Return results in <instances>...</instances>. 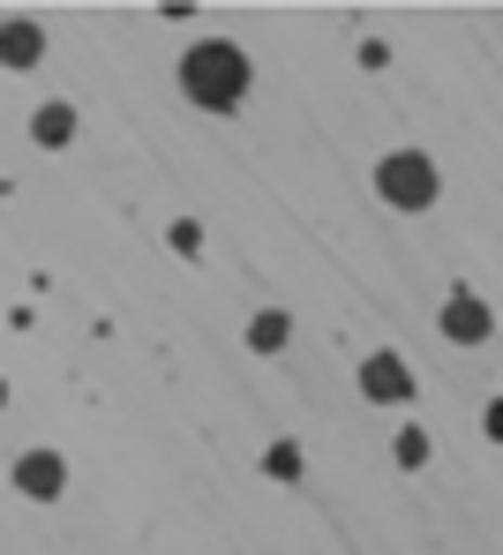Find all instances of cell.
<instances>
[{
  "instance_id": "1",
  "label": "cell",
  "mask_w": 503,
  "mask_h": 555,
  "mask_svg": "<svg viewBox=\"0 0 503 555\" xmlns=\"http://www.w3.org/2000/svg\"><path fill=\"white\" fill-rule=\"evenodd\" d=\"M181 91L196 98L203 113H233V105L248 98V53L225 46V38L189 46V53H181Z\"/></svg>"
},
{
  "instance_id": "2",
  "label": "cell",
  "mask_w": 503,
  "mask_h": 555,
  "mask_svg": "<svg viewBox=\"0 0 503 555\" xmlns=\"http://www.w3.org/2000/svg\"><path fill=\"white\" fill-rule=\"evenodd\" d=\"M376 195H384L391 210H428V203H436V166H428L421 151H391V158L376 166Z\"/></svg>"
},
{
  "instance_id": "3",
  "label": "cell",
  "mask_w": 503,
  "mask_h": 555,
  "mask_svg": "<svg viewBox=\"0 0 503 555\" xmlns=\"http://www.w3.org/2000/svg\"><path fill=\"white\" fill-rule=\"evenodd\" d=\"M361 390H369L376 405H405V398H413V369H405L399 353H369V361H361Z\"/></svg>"
},
{
  "instance_id": "4",
  "label": "cell",
  "mask_w": 503,
  "mask_h": 555,
  "mask_svg": "<svg viewBox=\"0 0 503 555\" xmlns=\"http://www.w3.org/2000/svg\"><path fill=\"white\" fill-rule=\"evenodd\" d=\"M15 488H23L30 503H53V495L68 488V465L53 459V451H23V459H15Z\"/></svg>"
},
{
  "instance_id": "5",
  "label": "cell",
  "mask_w": 503,
  "mask_h": 555,
  "mask_svg": "<svg viewBox=\"0 0 503 555\" xmlns=\"http://www.w3.org/2000/svg\"><path fill=\"white\" fill-rule=\"evenodd\" d=\"M38 61H46V23L8 15L0 23V68H38Z\"/></svg>"
},
{
  "instance_id": "6",
  "label": "cell",
  "mask_w": 503,
  "mask_h": 555,
  "mask_svg": "<svg viewBox=\"0 0 503 555\" xmlns=\"http://www.w3.org/2000/svg\"><path fill=\"white\" fill-rule=\"evenodd\" d=\"M443 338H451V346H481V338H489V308H481L474 293H451V300H443Z\"/></svg>"
},
{
  "instance_id": "7",
  "label": "cell",
  "mask_w": 503,
  "mask_h": 555,
  "mask_svg": "<svg viewBox=\"0 0 503 555\" xmlns=\"http://www.w3.org/2000/svg\"><path fill=\"white\" fill-rule=\"evenodd\" d=\"M30 135H38L46 151L76 143V105H38V113H30Z\"/></svg>"
},
{
  "instance_id": "8",
  "label": "cell",
  "mask_w": 503,
  "mask_h": 555,
  "mask_svg": "<svg viewBox=\"0 0 503 555\" xmlns=\"http://www.w3.org/2000/svg\"><path fill=\"white\" fill-rule=\"evenodd\" d=\"M286 338H294V315H286V308H263V315L248 323V346H256V353H286Z\"/></svg>"
},
{
  "instance_id": "9",
  "label": "cell",
  "mask_w": 503,
  "mask_h": 555,
  "mask_svg": "<svg viewBox=\"0 0 503 555\" xmlns=\"http://www.w3.org/2000/svg\"><path fill=\"white\" fill-rule=\"evenodd\" d=\"M391 459H399L405 473H413V465H428V436H421V428H399V436H391Z\"/></svg>"
},
{
  "instance_id": "10",
  "label": "cell",
  "mask_w": 503,
  "mask_h": 555,
  "mask_svg": "<svg viewBox=\"0 0 503 555\" xmlns=\"http://www.w3.org/2000/svg\"><path fill=\"white\" fill-rule=\"evenodd\" d=\"M263 473H271V480H301V451H294V443H271V451H263Z\"/></svg>"
},
{
  "instance_id": "11",
  "label": "cell",
  "mask_w": 503,
  "mask_h": 555,
  "mask_svg": "<svg viewBox=\"0 0 503 555\" xmlns=\"http://www.w3.org/2000/svg\"><path fill=\"white\" fill-rule=\"evenodd\" d=\"M173 248H181V256H196V248H203V225H189V218H181V225H173Z\"/></svg>"
},
{
  "instance_id": "12",
  "label": "cell",
  "mask_w": 503,
  "mask_h": 555,
  "mask_svg": "<svg viewBox=\"0 0 503 555\" xmlns=\"http://www.w3.org/2000/svg\"><path fill=\"white\" fill-rule=\"evenodd\" d=\"M0 405H8V375H0Z\"/></svg>"
}]
</instances>
